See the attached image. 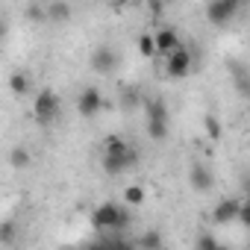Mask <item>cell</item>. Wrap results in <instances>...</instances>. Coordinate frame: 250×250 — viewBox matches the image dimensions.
Returning <instances> with one entry per match:
<instances>
[{
  "label": "cell",
  "mask_w": 250,
  "mask_h": 250,
  "mask_svg": "<svg viewBox=\"0 0 250 250\" xmlns=\"http://www.w3.org/2000/svg\"><path fill=\"white\" fill-rule=\"evenodd\" d=\"M59 109H62V100L53 88H39L36 97H33V118L39 127H50V124L59 118Z\"/></svg>",
  "instance_id": "6da1fadb"
},
{
  "label": "cell",
  "mask_w": 250,
  "mask_h": 250,
  "mask_svg": "<svg viewBox=\"0 0 250 250\" xmlns=\"http://www.w3.org/2000/svg\"><path fill=\"white\" fill-rule=\"evenodd\" d=\"M250 0H209L206 3V21L212 27H227L235 15L247 9Z\"/></svg>",
  "instance_id": "7a4b0ae2"
},
{
  "label": "cell",
  "mask_w": 250,
  "mask_h": 250,
  "mask_svg": "<svg viewBox=\"0 0 250 250\" xmlns=\"http://www.w3.org/2000/svg\"><path fill=\"white\" fill-rule=\"evenodd\" d=\"M88 65H91L94 74H100V77H112V74L121 68V53H118L115 47H109V44H100V47L91 50Z\"/></svg>",
  "instance_id": "3957f363"
},
{
  "label": "cell",
  "mask_w": 250,
  "mask_h": 250,
  "mask_svg": "<svg viewBox=\"0 0 250 250\" xmlns=\"http://www.w3.org/2000/svg\"><path fill=\"white\" fill-rule=\"evenodd\" d=\"M136 165H139V153L133 147L127 153H103L100 156V168H103L106 177H121V174H127Z\"/></svg>",
  "instance_id": "277c9868"
},
{
  "label": "cell",
  "mask_w": 250,
  "mask_h": 250,
  "mask_svg": "<svg viewBox=\"0 0 250 250\" xmlns=\"http://www.w3.org/2000/svg\"><path fill=\"white\" fill-rule=\"evenodd\" d=\"M191 68H194V53L188 50V47H177L174 53H168L165 56V74L171 77V80H186L188 74H191Z\"/></svg>",
  "instance_id": "5b68a950"
},
{
  "label": "cell",
  "mask_w": 250,
  "mask_h": 250,
  "mask_svg": "<svg viewBox=\"0 0 250 250\" xmlns=\"http://www.w3.org/2000/svg\"><path fill=\"white\" fill-rule=\"evenodd\" d=\"M103 91L97 88V85H85L83 91H80V97H77V115L80 118H85V121H91V118H97L100 112H103Z\"/></svg>",
  "instance_id": "8992f818"
},
{
  "label": "cell",
  "mask_w": 250,
  "mask_h": 250,
  "mask_svg": "<svg viewBox=\"0 0 250 250\" xmlns=\"http://www.w3.org/2000/svg\"><path fill=\"white\" fill-rule=\"evenodd\" d=\"M118 215H121V203L115 200H103L94 212H91V227L100 229V232H109L118 227Z\"/></svg>",
  "instance_id": "52a82bcc"
},
{
  "label": "cell",
  "mask_w": 250,
  "mask_h": 250,
  "mask_svg": "<svg viewBox=\"0 0 250 250\" xmlns=\"http://www.w3.org/2000/svg\"><path fill=\"white\" fill-rule=\"evenodd\" d=\"M238 209H241V200H235V197H221V200L212 206V224H218V227L238 224Z\"/></svg>",
  "instance_id": "ba28073f"
},
{
  "label": "cell",
  "mask_w": 250,
  "mask_h": 250,
  "mask_svg": "<svg viewBox=\"0 0 250 250\" xmlns=\"http://www.w3.org/2000/svg\"><path fill=\"white\" fill-rule=\"evenodd\" d=\"M188 186L197 194H209L215 188V177H212V171L203 162H191V168H188Z\"/></svg>",
  "instance_id": "9c48e42d"
},
{
  "label": "cell",
  "mask_w": 250,
  "mask_h": 250,
  "mask_svg": "<svg viewBox=\"0 0 250 250\" xmlns=\"http://www.w3.org/2000/svg\"><path fill=\"white\" fill-rule=\"evenodd\" d=\"M153 36H156V50H159L162 59H165L168 53H174V50L183 44V39H180V33H177L174 27H159Z\"/></svg>",
  "instance_id": "30bf717a"
},
{
  "label": "cell",
  "mask_w": 250,
  "mask_h": 250,
  "mask_svg": "<svg viewBox=\"0 0 250 250\" xmlns=\"http://www.w3.org/2000/svg\"><path fill=\"white\" fill-rule=\"evenodd\" d=\"M74 18V6L68 0H47V21L50 24H68Z\"/></svg>",
  "instance_id": "8fae6325"
},
{
  "label": "cell",
  "mask_w": 250,
  "mask_h": 250,
  "mask_svg": "<svg viewBox=\"0 0 250 250\" xmlns=\"http://www.w3.org/2000/svg\"><path fill=\"white\" fill-rule=\"evenodd\" d=\"M227 68H229V77H232V83H235V91L250 100V71H247L241 62H229Z\"/></svg>",
  "instance_id": "7c38bea8"
},
{
  "label": "cell",
  "mask_w": 250,
  "mask_h": 250,
  "mask_svg": "<svg viewBox=\"0 0 250 250\" xmlns=\"http://www.w3.org/2000/svg\"><path fill=\"white\" fill-rule=\"evenodd\" d=\"M9 91H12L15 97H27V94H33V77L24 74V71H15V74L9 77Z\"/></svg>",
  "instance_id": "4fadbf2b"
},
{
  "label": "cell",
  "mask_w": 250,
  "mask_h": 250,
  "mask_svg": "<svg viewBox=\"0 0 250 250\" xmlns=\"http://www.w3.org/2000/svg\"><path fill=\"white\" fill-rule=\"evenodd\" d=\"M121 200L127 203V206H133V209H139L145 200H147V188L142 186V183H130L127 188H124V194H121Z\"/></svg>",
  "instance_id": "5bb4252c"
},
{
  "label": "cell",
  "mask_w": 250,
  "mask_h": 250,
  "mask_svg": "<svg viewBox=\"0 0 250 250\" xmlns=\"http://www.w3.org/2000/svg\"><path fill=\"white\" fill-rule=\"evenodd\" d=\"M203 133H206L209 142H221V136H224V124H221L218 115H212V112L203 115Z\"/></svg>",
  "instance_id": "9a60e30c"
},
{
  "label": "cell",
  "mask_w": 250,
  "mask_h": 250,
  "mask_svg": "<svg viewBox=\"0 0 250 250\" xmlns=\"http://www.w3.org/2000/svg\"><path fill=\"white\" fill-rule=\"evenodd\" d=\"M142 109H145L147 118H162V121H168V106H165L162 97H145Z\"/></svg>",
  "instance_id": "2e32d148"
},
{
  "label": "cell",
  "mask_w": 250,
  "mask_h": 250,
  "mask_svg": "<svg viewBox=\"0 0 250 250\" xmlns=\"http://www.w3.org/2000/svg\"><path fill=\"white\" fill-rule=\"evenodd\" d=\"M142 103H145V97L136 88H124L121 91V109L124 112H136V109H142Z\"/></svg>",
  "instance_id": "e0dca14e"
},
{
  "label": "cell",
  "mask_w": 250,
  "mask_h": 250,
  "mask_svg": "<svg viewBox=\"0 0 250 250\" xmlns=\"http://www.w3.org/2000/svg\"><path fill=\"white\" fill-rule=\"evenodd\" d=\"M147 136H150V142H165L168 139V121L147 118Z\"/></svg>",
  "instance_id": "ac0fdd59"
},
{
  "label": "cell",
  "mask_w": 250,
  "mask_h": 250,
  "mask_svg": "<svg viewBox=\"0 0 250 250\" xmlns=\"http://www.w3.org/2000/svg\"><path fill=\"white\" fill-rule=\"evenodd\" d=\"M136 47H139V53H142L145 59L159 56V50H156V36H153V33H142L139 42H136Z\"/></svg>",
  "instance_id": "d6986e66"
},
{
  "label": "cell",
  "mask_w": 250,
  "mask_h": 250,
  "mask_svg": "<svg viewBox=\"0 0 250 250\" xmlns=\"http://www.w3.org/2000/svg\"><path fill=\"white\" fill-rule=\"evenodd\" d=\"M142 250H159L162 244H165V238L159 235V229H145L142 235H139V241H136Z\"/></svg>",
  "instance_id": "ffe728a7"
},
{
  "label": "cell",
  "mask_w": 250,
  "mask_h": 250,
  "mask_svg": "<svg viewBox=\"0 0 250 250\" xmlns=\"http://www.w3.org/2000/svg\"><path fill=\"white\" fill-rule=\"evenodd\" d=\"M127 150H130V145L124 142L118 133H112V136L103 139V153H127Z\"/></svg>",
  "instance_id": "44dd1931"
},
{
  "label": "cell",
  "mask_w": 250,
  "mask_h": 250,
  "mask_svg": "<svg viewBox=\"0 0 250 250\" xmlns=\"http://www.w3.org/2000/svg\"><path fill=\"white\" fill-rule=\"evenodd\" d=\"M30 162H33V159H30V150H27V147H21V145L12 147V153H9V165H12V168L21 171V168H27Z\"/></svg>",
  "instance_id": "7402d4cb"
},
{
  "label": "cell",
  "mask_w": 250,
  "mask_h": 250,
  "mask_svg": "<svg viewBox=\"0 0 250 250\" xmlns=\"http://www.w3.org/2000/svg\"><path fill=\"white\" fill-rule=\"evenodd\" d=\"M15 235H18V227L12 221H3V227H0V247H12Z\"/></svg>",
  "instance_id": "603a6c76"
},
{
  "label": "cell",
  "mask_w": 250,
  "mask_h": 250,
  "mask_svg": "<svg viewBox=\"0 0 250 250\" xmlns=\"http://www.w3.org/2000/svg\"><path fill=\"white\" fill-rule=\"evenodd\" d=\"M24 15H27V21H47V3H30L27 9H24Z\"/></svg>",
  "instance_id": "cb8c5ba5"
},
{
  "label": "cell",
  "mask_w": 250,
  "mask_h": 250,
  "mask_svg": "<svg viewBox=\"0 0 250 250\" xmlns=\"http://www.w3.org/2000/svg\"><path fill=\"white\" fill-rule=\"evenodd\" d=\"M194 247H197V250H218L221 241H218V235H212V232H200L197 241H194Z\"/></svg>",
  "instance_id": "d4e9b609"
},
{
  "label": "cell",
  "mask_w": 250,
  "mask_h": 250,
  "mask_svg": "<svg viewBox=\"0 0 250 250\" xmlns=\"http://www.w3.org/2000/svg\"><path fill=\"white\" fill-rule=\"evenodd\" d=\"M238 224L250 232V197H247V200H241V209H238Z\"/></svg>",
  "instance_id": "484cf974"
},
{
  "label": "cell",
  "mask_w": 250,
  "mask_h": 250,
  "mask_svg": "<svg viewBox=\"0 0 250 250\" xmlns=\"http://www.w3.org/2000/svg\"><path fill=\"white\" fill-rule=\"evenodd\" d=\"M150 12H153V15L162 12V3H159V0H150Z\"/></svg>",
  "instance_id": "4316f807"
},
{
  "label": "cell",
  "mask_w": 250,
  "mask_h": 250,
  "mask_svg": "<svg viewBox=\"0 0 250 250\" xmlns=\"http://www.w3.org/2000/svg\"><path fill=\"white\" fill-rule=\"evenodd\" d=\"M244 188H247V194H250V174L244 177Z\"/></svg>",
  "instance_id": "83f0119b"
},
{
  "label": "cell",
  "mask_w": 250,
  "mask_h": 250,
  "mask_svg": "<svg viewBox=\"0 0 250 250\" xmlns=\"http://www.w3.org/2000/svg\"><path fill=\"white\" fill-rule=\"evenodd\" d=\"M118 3H127V0H118Z\"/></svg>",
  "instance_id": "f1b7e54d"
}]
</instances>
